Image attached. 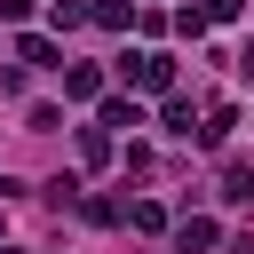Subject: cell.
I'll use <instances>...</instances> for the list:
<instances>
[{
  "label": "cell",
  "mask_w": 254,
  "mask_h": 254,
  "mask_svg": "<svg viewBox=\"0 0 254 254\" xmlns=\"http://www.w3.org/2000/svg\"><path fill=\"white\" fill-rule=\"evenodd\" d=\"M175 238H183V254H206V246H214V222H206V214H183Z\"/></svg>",
  "instance_id": "2"
},
{
  "label": "cell",
  "mask_w": 254,
  "mask_h": 254,
  "mask_svg": "<svg viewBox=\"0 0 254 254\" xmlns=\"http://www.w3.org/2000/svg\"><path fill=\"white\" fill-rule=\"evenodd\" d=\"M79 151H87V167H103V159H111V135H103V127H87V135H79Z\"/></svg>",
  "instance_id": "6"
},
{
  "label": "cell",
  "mask_w": 254,
  "mask_h": 254,
  "mask_svg": "<svg viewBox=\"0 0 254 254\" xmlns=\"http://www.w3.org/2000/svg\"><path fill=\"white\" fill-rule=\"evenodd\" d=\"M238 8H246V0H206V24H230Z\"/></svg>",
  "instance_id": "9"
},
{
  "label": "cell",
  "mask_w": 254,
  "mask_h": 254,
  "mask_svg": "<svg viewBox=\"0 0 254 254\" xmlns=\"http://www.w3.org/2000/svg\"><path fill=\"white\" fill-rule=\"evenodd\" d=\"M103 127H143V103H127V95H111V103H103Z\"/></svg>",
  "instance_id": "5"
},
{
  "label": "cell",
  "mask_w": 254,
  "mask_h": 254,
  "mask_svg": "<svg viewBox=\"0 0 254 254\" xmlns=\"http://www.w3.org/2000/svg\"><path fill=\"white\" fill-rule=\"evenodd\" d=\"M127 16H135V0H103L95 8V24H127Z\"/></svg>",
  "instance_id": "8"
},
{
  "label": "cell",
  "mask_w": 254,
  "mask_h": 254,
  "mask_svg": "<svg viewBox=\"0 0 254 254\" xmlns=\"http://www.w3.org/2000/svg\"><path fill=\"white\" fill-rule=\"evenodd\" d=\"M0 254H16V246H0Z\"/></svg>",
  "instance_id": "11"
},
{
  "label": "cell",
  "mask_w": 254,
  "mask_h": 254,
  "mask_svg": "<svg viewBox=\"0 0 254 254\" xmlns=\"http://www.w3.org/2000/svg\"><path fill=\"white\" fill-rule=\"evenodd\" d=\"M127 214H135V230H167V206H151V198H135Z\"/></svg>",
  "instance_id": "7"
},
{
  "label": "cell",
  "mask_w": 254,
  "mask_h": 254,
  "mask_svg": "<svg viewBox=\"0 0 254 254\" xmlns=\"http://www.w3.org/2000/svg\"><path fill=\"white\" fill-rule=\"evenodd\" d=\"M95 87H103L95 64H71V71H64V95H95Z\"/></svg>",
  "instance_id": "4"
},
{
  "label": "cell",
  "mask_w": 254,
  "mask_h": 254,
  "mask_svg": "<svg viewBox=\"0 0 254 254\" xmlns=\"http://www.w3.org/2000/svg\"><path fill=\"white\" fill-rule=\"evenodd\" d=\"M222 198H230V206H246V198H254V167H238V159H230V167H222Z\"/></svg>",
  "instance_id": "3"
},
{
  "label": "cell",
  "mask_w": 254,
  "mask_h": 254,
  "mask_svg": "<svg viewBox=\"0 0 254 254\" xmlns=\"http://www.w3.org/2000/svg\"><path fill=\"white\" fill-rule=\"evenodd\" d=\"M230 127H238V119H230V103H214V111H206V127H198V143H206V151H222V143H230Z\"/></svg>",
  "instance_id": "1"
},
{
  "label": "cell",
  "mask_w": 254,
  "mask_h": 254,
  "mask_svg": "<svg viewBox=\"0 0 254 254\" xmlns=\"http://www.w3.org/2000/svg\"><path fill=\"white\" fill-rule=\"evenodd\" d=\"M0 16H8V24H24V16H32V0H0Z\"/></svg>",
  "instance_id": "10"
}]
</instances>
